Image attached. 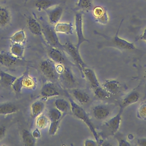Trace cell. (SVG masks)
<instances>
[{"instance_id": "28", "label": "cell", "mask_w": 146, "mask_h": 146, "mask_svg": "<svg viewBox=\"0 0 146 146\" xmlns=\"http://www.w3.org/2000/svg\"><path fill=\"white\" fill-rule=\"evenodd\" d=\"M63 115L62 113L55 107L51 108L48 112V119L50 123H60Z\"/></svg>"}, {"instance_id": "8", "label": "cell", "mask_w": 146, "mask_h": 146, "mask_svg": "<svg viewBox=\"0 0 146 146\" xmlns=\"http://www.w3.org/2000/svg\"><path fill=\"white\" fill-rule=\"evenodd\" d=\"M123 110L124 109L120 107L118 113L112 118L108 119L104 124L105 128L111 135H113L117 132L120 128L121 121V115Z\"/></svg>"}, {"instance_id": "13", "label": "cell", "mask_w": 146, "mask_h": 146, "mask_svg": "<svg viewBox=\"0 0 146 146\" xmlns=\"http://www.w3.org/2000/svg\"><path fill=\"white\" fill-rule=\"evenodd\" d=\"M65 0H36L35 6L39 10H47L48 9L59 5Z\"/></svg>"}, {"instance_id": "7", "label": "cell", "mask_w": 146, "mask_h": 146, "mask_svg": "<svg viewBox=\"0 0 146 146\" xmlns=\"http://www.w3.org/2000/svg\"><path fill=\"white\" fill-rule=\"evenodd\" d=\"M58 79L62 84L67 88H72L76 85V79L70 68L66 67L63 71L59 74Z\"/></svg>"}, {"instance_id": "32", "label": "cell", "mask_w": 146, "mask_h": 146, "mask_svg": "<svg viewBox=\"0 0 146 146\" xmlns=\"http://www.w3.org/2000/svg\"><path fill=\"white\" fill-rule=\"evenodd\" d=\"M25 76V74L21 75L19 77H17L16 79L14 81L13 84H11V87L13 90L16 93H20L23 88V80Z\"/></svg>"}, {"instance_id": "17", "label": "cell", "mask_w": 146, "mask_h": 146, "mask_svg": "<svg viewBox=\"0 0 146 146\" xmlns=\"http://www.w3.org/2000/svg\"><path fill=\"white\" fill-rule=\"evenodd\" d=\"M93 15L96 22L106 25L108 21V16L107 12L100 6H96L93 10Z\"/></svg>"}, {"instance_id": "22", "label": "cell", "mask_w": 146, "mask_h": 146, "mask_svg": "<svg viewBox=\"0 0 146 146\" xmlns=\"http://www.w3.org/2000/svg\"><path fill=\"white\" fill-rule=\"evenodd\" d=\"M54 105L55 107L60 111L63 115L71 111L70 103L64 99H57L54 102Z\"/></svg>"}, {"instance_id": "30", "label": "cell", "mask_w": 146, "mask_h": 146, "mask_svg": "<svg viewBox=\"0 0 146 146\" xmlns=\"http://www.w3.org/2000/svg\"><path fill=\"white\" fill-rule=\"evenodd\" d=\"M17 78V76L0 70V81L3 85L6 86H11Z\"/></svg>"}, {"instance_id": "36", "label": "cell", "mask_w": 146, "mask_h": 146, "mask_svg": "<svg viewBox=\"0 0 146 146\" xmlns=\"http://www.w3.org/2000/svg\"><path fill=\"white\" fill-rule=\"evenodd\" d=\"M78 6L83 10H88L91 7V0H78Z\"/></svg>"}, {"instance_id": "11", "label": "cell", "mask_w": 146, "mask_h": 146, "mask_svg": "<svg viewBox=\"0 0 146 146\" xmlns=\"http://www.w3.org/2000/svg\"><path fill=\"white\" fill-rule=\"evenodd\" d=\"M92 114L97 120H104L110 114V108L106 104H98L92 108Z\"/></svg>"}, {"instance_id": "19", "label": "cell", "mask_w": 146, "mask_h": 146, "mask_svg": "<svg viewBox=\"0 0 146 146\" xmlns=\"http://www.w3.org/2000/svg\"><path fill=\"white\" fill-rule=\"evenodd\" d=\"M54 29L56 33H59L72 35L73 34L74 26L71 22H58L55 25Z\"/></svg>"}, {"instance_id": "40", "label": "cell", "mask_w": 146, "mask_h": 146, "mask_svg": "<svg viewBox=\"0 0 146 146\" xmlns=\"http://www.w3.org/2000/svg\"><path fill=\"white\" fill-rule=\"evenodd\" d=\"M64 67L65 66L63 64H58L57 65H56V71L58 75L61 74L63 71Z\"/></svg>"}, {"instance_id": "3", "label": "cell", "mask_w": 146, "mask_h": 146, "mask_svg": "<svg viewBox=\"0 0 146 146\" xmlns=\"http://www.w3.org/2000/svg\"><path fill=\"white\" fill-rule=\"evenodd\" d=\"M63 50L64 51L72 60H74L76 66L78 67L82 77L84 78L83 70L87 67V66L83 60L79 53V50L72 43L67 42L64 44H63Z\"/></svg>"}, {"instance_id": "12", "label": "cell", "mask_w": 146, "mask_h": 146, "mask_svg": "<svg viewBox=\"0 0 146 146\" xmlns=\"http://www.w3.org/2000/svg\"><path fill=\"white\" fill-rule=\"evenodd\" d=\"M140 99V95L137 91L133 90L124 96L123 98L121 103L120 107L124 109L127 107L137 103Z\"/></svg>"}, {"instance_id": "2", "label": "cell", "mask_w": 146, "mask_h": 146, "mask_svg": "<svg viewBox=\"0 0 146 146\" xmlns=\"http://www.w3.org/2000/svg\"><path fill=\"white\" fill-rule=\"evenodd\" d=\"M69 100L71 105V111L73 114V115L85 123V124L87 126V127L90 130L95 140L98 143L100 141L99 135L96 131V129L94 124L91 121V119L88 113L82 107H80L79 104H78L76 102H75L70 97H69Z\"/></svg>"}, {"instance_id": "1", "label": "cell", "mask_w": 146, "mask_h": 146, "mask_svg": "<svg viewBox=\"0 0 146 146\" xmlns=\"http://www.w3.org/2000/svg\"><path fill=\"white\" fill-rule=\"evenodd\" d=\"M123 20L121 21L120 25L118 27L117 31L116 33V34L113 36H108L106 35L100 33L98 31H95V34L102 36L105 39V42L103 43V46L106 47H113L115 48H117L119 50H127V51H131V50H135L137 48H136L135 44L133 43L128 42V40L123 39L121 38H120L118 36L119 29L121 26V25L122 23Z\"/></svg>"}, {"instance_id": "41", "label": "cell", "mask_w": 146, "mask_h": 146, "mask_svg": "<svg viewBox=\"0 0 146 146\" xmlns=\"http://www.w3.org/2000/svg\"><path fill=\"white\" fill-rule=\"evenodd\" d=\"M137 144L140 146H146V137L138 139L137 140Z\"/></svg>"}, {"instance_id": "6", "label": "cell", "mask_w": 146, "mask_h": 146, "mask_svg": "<svg viewBox=\"0 0 146 146\" xmlns=\"http://www.w3.org/2000/svg\"><path fill=\"white\" fill-rule=\"evenodd\" d=\"M83 25V14L81 11L76 12L75 15V26L77 36V43L75 46L78 50H79L80 46L83 42H89V40L84 37Z\"/></svg>"}, {"instance_id": "15", "label": "cell", "mask_w": 146, "mask_h": 146, "mask_svg": "<svg viewBox=\"0 0 146 146\" xmlns=\"http://www.w3.org/2000/svg\"><path fill=\"white\" fill-rule=\"evenodd\" d=\"M102 87L111 95H115L120 92V84L116 80L108 79L104 82Z\"/></svg>"}, {"instance_id": "23", "label": "cell", "mask_w": 146, "mask_h": 146, "mask_svg": "<svg viewBox=\"0 0 146 146\" xmlns=\"http://www.w3.org/2000/svg\"><path fill=\"white\" fill-rule=\"evenodd\" d=\"M18 108L12 103H4L0 104V115H7L17 112Z\"/></svg>"}, {"instance_id": "4", "label": "cell", "mask_w": 146, "mask_h": 146, "mask_svg": "<svg viewBox=\"0 0 146 146\" xmlns=\"http://www.w3.org/2000/svg\"><path fill=\"white\" fill-rule=\"evenodd\" d=\"M39 68L42 74L49 80L55 81L58 79L55 63L50 59L42 60L39 64Z\"/></svg>"}, {"instance_id": "26", "label": "cell", "mask_w": 146, "mask_h": 146, "mask_svg": "<svg viewBox=\"0 0 146 146\" xmlns=\"http://www.w3.org/2000/svg\"><path fill=\"white\" fill-rule=\"evenodd\" d=\"M8 39L12 43H23L25 42L26 39V33L23 30H21L18 31H16L11 36H10Z\"/></svg>"}, {"instance_id": "34", "label": "cell", "mask_w": 146, "mask_h": 146, "mask_svg": "<svg viewBox=\"0 0 146 146\" xmlns=\"http://www.w3.org/2000/svg\"><path fill=\"white\" fill-rule=\"evenodd\" d=\"M49 119L44 115H39L38 116L36 121V125L37 128L39 129H42L47 127L49 123Z\"/></svg>"}, {"instance_id": "21", "label": "cell", "mask_w": 146, "mask_h": 146, "mask_svg": "<svg viewBox=\"0 0 146 146\" xmlns=\"http://www.w3.org/2000/svg\"><path fill=\"white\" fill-rule=\"evenodd\" d=\"M72 95L80 104L87 103L90 100V98L87 93L80 89L74 88L72 90Z\"/></svg>"}, {"instance_id": "9", "label": "cell", "mask_w": 146, "mask_h": 146, "mask_svg": "<svg viewBox=\"0 0 146 146\" xmlns=\"http://www.w3.org/2000/svg\"><path fill=\"white\" fill-rule=\"evenodd\" d=\"M0 64L5 67L25 65L26 62L12 54L0 53Z\"/></svg>"}, {"instance_id": "33", "label": "cell", "mask_w": 146, "mask_h": 146, "mask_svg": "<svg viewBox=\"0 0 146 146\" xmlns=\"http://www.w3.org/2000/svg\"><path fill=\"white\" fill-rule=\"evenodd\" d=\"M35 82L31 77L29 75L27 72H25V76L23 80V87L30 89H34L35 88Z\"/></svg>"}, {"instance_id": "31", "label": "cell", "mask_w": 146, "mask_h": 146, "mask_svg": "<svg viewBox=\"0 0 146 146\" xmlns=\"http://www.w3.org/2000/svg\"><path fill=\"white\" fill-rule=\"evenodd\" d=\"M94 95L96 98L100 99H107L111 97V94L108 92L102 86H99L94 89Z\"/></svg>"}, {"instance_id": "39", "label": "cell", "mask_w": 146, "mask_h": 146, "mask_svg": "<svg viewBox=\"0 0 146 146\" xmlns=\"http://www.w3.org/2000/svg\"><path fill=\"white\" fill-rule=\"evenodd\" d=\"M6 127L2 125L0 126V141L3 138L6 134Z\"/></svg>"}, {"instance_id": "29", "label": "cell", "mask_w": 146, "mask_h": 146, "mask_svg": "<svg viewBox=\"0 0 146 146\" xmlns=\"http://www.w3.org/2000/svg\"><path fill=\"white\" fill-rule=\"evenodd\" d=\"M23 143L26 146H34L35 144V139L31 133L27 129H23L22 133Z\"/></svg>"}, {"instance_id": "37", "label": "cell", "mask_w": 146, "mask_h": 146, "mask_svg": "<svg viewBox=\"0 0 146 146\" xmlns=\"http://www.w3.org/2000/svg\"><path fill=\"white\" fill-rule=\"evenodd\" d=\"M98 144V143L92 139H86L84 141V145L86 146H95Z\"/></svg>"}, {"instance_id": "42", "label": "cell", "mask_w": 146, "mask_h": 146, "mask_svg": "<svg viewBox=\"0 0 146 146\" xmlns=\"http://www.w3.org/2000/svg\"><path fill=\"white\" fill-rule=\"evenodd\" d=\"M130 143H128V141L124 140V139H120L119 140V145H121V146H129L130 145Z\"/></svg>"}, {"instance_id": "14", "label": "cell", "mask_w": 146, "mask_h": 146, "mask_svg": "<svg viewBox=\"0 0 146 146\" xmlns=\"http://www.w3.org/2000/svg\"><path fill=\"white\" fill-rule=\"evenodd\" d=\"M40 94L43 97L48 98L57 96L59 95V93L52 83L47 82L42 87L40 90Z\"/></svg>"}, {"instance_id": "16", "label": "cell", "mask_w": 146, "mask_h": 146, "mask_svg": "<svg viewBox=\"0 0 146 146\" xmlns=\"http://www.w3.org/2000/svg\"><path fill=\"white\" fill-rule=\"evenodd\" d=\"M48 55L51 60L58 64H64L66 59L62 51L58 48L51 47L48 52Z\"/></svg>"}, {"instance_id": "44", "label": "cell", "mask_w": 146, "mask_h": 146, "mask_svg": "<svg viewBox=\"0 0 146 146\" xmlns=\"http://www.w3.org/2000/svg\"><path fill=\"white\" fill-rule=\"evenodd\" d=\"M128 139H129L130 140L133 139V136L132 135H131V134H129V135L128 136Z\"/></svg>"}, {"instance_id": "38", "label": "cell", "mask_w": 146, "mask_h": 146, "mask_svg": "<svg viewBox=\"0 0 146 146\" xmlns=\"http://www.w3.org/2000/svg\"><path fill=\"white\" fill-rule=\"evenodd\" d=\"M31 134L33 135V136L35 139H39L41 137V133H40V129L38 128H36L35 129H34L33 132H31Z\"/></svg>"}, {"instance_id": "24", "label": "cell", "mask_w": 146, "mask_h": 146, "mask_svg": "<svg viewBox=\"0 0 146 146\" xmlns=\"http://www.w3.org/2000/svg\"><path fill=\"white\" fill-rule=\"evenodd\" d=\"M11 15L9 10L4 6H0V26L4 27L10 22Z\"/></svg>"}, {"instance_id": "35", "label": "cell", "mask_w": 146, "mask_h": 146, "mask_svg": "<svg viewBox=\"0 0 146 146\" xmlns=\"http://www.w3.org/2000/svg\"><path fill=\"white\" fill-rule=\"evenodd\" d=\"M137 118L146 120V102L141 103L136 111Z\"/></svg>"}, {"instance_id": "43", "label": "cell", "mask_w": 146, "mask_h": 146, "mask_svg": "<svg viewBox=\"0 0 146 146\" xmlns=\"http://www.w3.org/2000/svg\"><path fill=\"white\" fill-rule=\"evenodd\" d=\"M140 39L146 42V27L143 30L141 35L140 36Z\"/></svg>"}, {"instance_id": "45", "label": "cell", "mask_w": 146, "mask_h": 146, "mask_svg": "<svg viewBox=\"0 0 146 146\" xmlns=\"http://www.w3.org/2000/svg\"><path fill=\"white\" fill-rule=\"evenodd\" d=\"M145 76L146 77V70H145Z\"/></svg>"}, {"instance_id": "20", "label": "cell", "mask_w": 146, "mask_h": 146, "mask_svg": "<svg viewBox=\"0 0 146 146\" xmlns=\"http://www.w3.org/2000/svg\"><path fill=\"white\" fill-rule=\"evenodd\" d=\"M27 26L31 34L35 35H40L42 34V26L34 18H29L27 20Z\"/></svg>"}, {"instance_id": "5", "label": "cell", "mask_w": 146, "mask_h": 146, "mask_svg": "<svg viewBox=\"0 0 146 146\" xmlns=\"http://www.w3.org/2000/svg\"><path fill=\"white\" fill-rule=\"evenodd\" d=\"M42 35L47 43L51 47L63 50V44L59 42L56 33L54 29L48 25H43L42 27Z\"/></svg>"}, {"instance_id": "18", "label": "cell", "mask_w": 146, "mask_h": 146, "mask_svg": "<svg viewBox=\"0 0 146 146\" xmlns=\"http://www.w3.org/2000/svg\"><path fill=\"white\" fill-rule=\"evenodd\" d=\"M83 75L84 77L87 79L90 84V86L93 89L100 86V83L98 79L97 76L92 69L86 67L83 70Z\"/></svg>"}, {"instance_id": "27", "label": "cell", "mask_w": 146, "mask_h": 146, "mask_svg": "<svg viewBox=\"0 0 146 146\" xmlns=\"http://www.w3.org/2000/svg\"><path fill=\"white\" fill-rule=\"evenodd\" d=\"M25 47L22 43H13L10 47V54L15 57L21 58L24 53Z\"/></svg>"}, {"instance_id": "25", "label": "cell", "mask_w": 146, "mask_h": 146, "mask_svg": "<svg viewBox=\"0 0 146 146\" xmlns=\"http://www.w3.org/2000/svg\"><path fill=\"white\" fill-rule=\"evenodd\" d=\"M45 108L44 104L41 101H36L31 106V114L33 117H38L44 111Z\"/></svg>"}, {"instance_id": "10", "label": "cell", "mask_w": 146, "mask_h": 146, "mask_svg": "<svg viewBox=\"0 0 146 146\" xmlns=\"http://www.w3.org/2000/svg\"><path fill=\"white\" fill-rule=\"evenodd\" d=\"M63 12V7L60 5H56L47 10L49 22L52 25H55L59 22Z\"/></svg>"}]
</instances>
